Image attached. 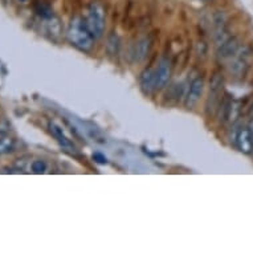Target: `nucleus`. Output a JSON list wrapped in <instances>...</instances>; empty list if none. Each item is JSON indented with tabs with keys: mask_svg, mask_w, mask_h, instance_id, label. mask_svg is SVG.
<instances>
[{
	"mask_svg": "<svg viewBox=\"0 0 253 253\" xmlns=\"http://www.w3.org/2000/svg\"><path fill=\"white\" fill-rule=\"evenodd\" d=\"M235 143H236L237 149L243 154L249 155L253 153V138L248 127H241L237 131L236 137H235Z\"/></svg>",
	"mask_w": 253,
	"mask_h": 253,
	"instance_id": "423d86ee",
	"label": "nucleus"
},
{
	"mask_svg": "<svg viewBox=\"0 0 253 253\" xmlns=\"http://www.w3.org/2000/svg\"><path fill=\"white\" fill-rule=\"evenodd\" d=\"M204 1H208V0H204Z\"/></svg>",
	"mask_w": 253,
	"mask_h": 253,
	"instance_id": "dca6fc26",
	"label": "nucleus"
},
{
	"mask_svg": "<svg viewBox=\"0 0 253 253\" xmlns=\"http://www.w3.org/2000/svg\"><path fill=\"white\" fill-rule=\"evenodd\" d=\"M221 89H223V79L219 76H215L211 83V89H210V98H208L207 110H215L217 109V104L221 102Z\"/></svg>",
	"mask_w": 253,
	"mask_h": 253,
	"instance_id": "0eeeda50",
	"label": "nucleus"
},
{
	"mask_svg": "<svg viewBox=\"0 0 253 253\" xmlns=\"http://www.w3.org/2000/svg\"><path fill=\"white\" fill-rule=\"evenodd\" d=\"M249 131H251V134H252V138H253V120L249 122Z\"/></svg>",
	"mask_w": 253,
	"mask_h": 253,
	"instance_id": "4468645a",
	"label": "nucleus"
},
{
	"mask_svg": "<svg viewBox=\"0 0 253 253\" xmlns=\"http://www.w3.org/2000/svg\"><path fill=\"white\" fill-rule=\"evenodd\" d=\"M49 130H50V133L53 134V137L57 139V142L60 143V145L64 147V149H67V150H73L75 151L76 147L75 145L72 143L71 139L64 134V131H62V129L58 126V125L53 124V122H50L49 124Z\"/></svg>",
	"mask_w": 253,
	"mask_h": 253,
	"instance_id": "1a4fd4ad",
	"label": "nucleus"
},
{
	"mask_svg": "<svg viewBox=\"0 0 253 253\" xmlns=\"http://www.w3.org/2000/svg\"><path fill=\"white\" fill-rule=\"evenodd\" d=\"M227 62H228L229 71L232 72L233 75H236V76H239V77H241V76L244 75L245 71H247L249 67L248 49H247V48H244V46H240L236 53L233 54L232 57L229 58Z\"/></svg>",
	"mask_w": 253,
	"mask_h": 253,
	"instance_id": "7ed1b4c3",
	"label": "nucleus"
},
{
	"mask_svg": "<svg viewBox=\"0 0 253 253\" xmlns=\"http://www.w3.org/2000/svg\"><path fill=\"white\" fill-rule=\"evenodd\" d=\"M93 159H94L97 163H101V165H104V163H108V159H106V157H105V155H102L101 153L93 154Z\"/></svg>",
	"mask_w": 253,
	"mask_h": 253,
	"instance_id": "ddd939ff",
	"label": "nucleus"
},
{
	"mask_svg": "<svg viewBox=\"0 0 253 253\" xmlns=\"http://www.w3.org/2000/svg\"><path fill=\"white\" fill-rule=\"evenodd\" d=\"M150 48H151V40L149 38L141 39L139 42L135 44V48H134L133 56L135 61H142L147 57V54L150 52Z\"/></svg>",
	"mask_w": 253,
	"mask_h": 253,
	"instance_id": "9d476101",
	"label": "nucleus"
},
{
	"mask_svg": "<svg viewBox=\"0 0 253 253\" xmlns=\"http://www.w3.org/2000/svg\"><path fill=\"white\" fill-rule=\"evenodd\" d=\"M204 89V80L202 77H196L191 84H190V89L186 96V106L188 109H192L198 104V101L202 97Z\"/></svg>",
	"mask_w": 253,
	"mask_h": 253,
	"instance_id": "20e7f679",
	"label": "nucleus"
},
{
	"mask_svg": "<svg viewBox=\"0 0 253 253\" xmlns=\"http://www.w3.org/2000/svg\"><path fill=\"white\" fill-rule=\"evenodd\" d=\"M17 1H24V0H17Z\"/></svg>",
	"mask_w": 253,
	"mask_h": 253,
	"instance_id": "2eb2a0df",
	"label": "nucleus"
},
{
	"mask_svg": "<svg viewBox=\"0 0 253 253\" xmlns=\"http://www.w3.org/2000/svg\"><path fill=\"white\" fill-rule=\"evenodd\" d=\"M68 39L77 49L83 52H89L94 46V38L91 36L89 29L84 23V19L75 17L68 28Z\"/></svg>",
	"mask_w": 253,
	"mask_h": 253,
	"instance_id": "f257e3e1",
	"label": "nucleus"
},
{
	"mask_svg": "<svg viewBox=\"0 0 253 253\" xmlns=\"http://www.w3.org/2000/svg\"><path fill=\"white\" fill-rule=\"evenodd\" d=\"M155 79H157V75L153 69H146L141 75L139 84H141L142 90L145 94H151L154 90H157L155 89Z\"/></svg>",
	"mask_w": 253,
	"mask_h": 253,
	"instance_id": "6e6552de",
	"label": "nucleus"
},
{
	"mask_svg": "<svg viewBox=\"0 0 253 253\" xmlns=\"http://www.w3.org/2000/svg\"><path fill=\"white\" fill-rule=\"evenodd\" d=\"M84 23L94 39H100L105 31V9L98 3H91L86 11Z\"/></svg>",
	"mask_w": 253,
	"mask_h": 253,
	"instance_id": "f03ea898",
	"label": "nucleus"
},
{
	"mask_svg": "<svg viewBox=\"0 0 253 253\" xmlns=\"http://www.w3.org/2000/svg\"><path fill=\"white\" fill-rule=\"evenodd\" d=\"M155 75H157L155 89L157 90H162V89L166 87L171 77V62L169 61V58H163L162 61L159 62V67H158Z\"/></svg>",
	"mask_w": 253,
	"mask_h": 253,
	"instance_id": "39448f33",
	"label": "nucleus"
},
{
	"mask_svg": "<svg viewBox=\"0 0 253 253\" xmlns=\"http://www.w3.org/2000/svg\"><path fill=\"white\" fill-rule=\"evenodd\" d=\"M46 163L44 162V161H42V159H38V161H34L32 162V165H31V170H32V172H35V174H44L46 171Z\"/></svg>",
	"mask_w": 253,
	"mask_h": 253,
	"instance_id": "f8f14e48",
	"label": "nucleus"
},
{
	"mask_svg": "<svg viewBox=\"0 0 253 253\" xmlns=\"http://www.w3.org/2000/svg\"><path fill=\"white\" fill-rule=\"evenodd\" d=\"M15 149V141L11 137H0V155H4Z\"/></svg>",
	"mask_w": 253,
	"mask_h": 253,
	"instance_id": "9b49d317",
	"label": "nucleus"
}]
</instances>
